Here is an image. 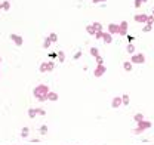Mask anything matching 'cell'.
I'll return each instance as SVG.
<instances>
[{
  "mask_svg": "<svg viewBox=\"0 0 154 145\" xmlns=\"http://www.w3.org/2000/svg\"><path fill=\"white\" fill-rule=\"evenodd\" d=\"M34 98L37 99V101H46L48 99V95H49V88L46 86V85H38L36 86V89H34Z\"/></svg>",
  "mask_w": 154,
  "mask_h": 145,
  "instance_id": "cell-1",
  "label": "cell"
},
{
  "mask_svg": "<svg viewBox=\"0 0 154 145\" xmlns=\"http://www.w3.org/2000/svg\"><path fill=\"white\" fill-rule=\"evenodd\" d=\"M131 62H134V64H144V62H145V55H144V54H136V55H134Z\"/></svg>",
  "mask_w": 154,
  "mask_h": 145,
  "instance_id": "cell-2",
  "label": "cell"
},
{
  "mask_svg": "<svg viewBox=\"0 0 154 145\" xmlns=\"http://www.w3.org/2000/svg\"><path fill=\"white\" fill-rule=\"evenodd\" d=\"M119 34L120 36H126L128 34V22L126 21H123V22L119 24Z\"/></svg>",
  "mask_w": 154,
  "mask_h": 145,
  "instance_id": "cell-3",
  "label": "cell"
},
{
  "mask_svg": "<svg viewBox=\"0 0 154 145\" xmlns=\"http://www.w3.org/2000/svg\"><path fill=\"white\" fill-rule=\"evenodd\" d=\"M9 37H11V40H12V42H14V43H15L17 46H22L24 40H22V37L19 36V34H15V33H12V34H11Z\"/></svg>",
  "mask_w": 154,
  "mask_h": 145,
  "instance_id": "cell-4",
  "label": "cell"
},
{
  "mask_svg": "<svg viewBox=\"0 0 154 145\" xmlns=\"http://www.w3.org/2000/svg\"><path fill=\"white\" fill-rule=\"evenodd\" d=\"M107 71V68H105V65H96L95 71H94V74H95V77H101L104 72Z\"/></svg>",
  "mask_w": 154,
  "mask_h": 145,
  "instance_id": "cell-5",
  "label": "cell"
},
{
  "mask_svg": "<svg viewBox=\"0 0 154 145\" xmlns=\"http://www.w3.org/2000/svg\"><path fill=\"white\" fill-rule=\"evenodd\" d=\"M108 33L113 36V34H119V24H110L108 25Z\"/></svg>",
  "mask_w": 154,
  "mask_h": 145,
  "instance_id": "cell-6",
  "label": "cell"
},
{
  "mask_svg": "<svg viewBox=\"0 0 154 145\" xmlns=\"http://www.w3.org/2000/svg\"><path fill=\"white\" fill-rule=\"evenodd\" d=\"M148 15H135V22H147Z\"/></svg>",
  "mask_w": 154,
  "mask_h": 145,
  "instance_id": "cell-7",
  "label": "cell"
},
{
  "mask_svg": "<svg viewBox=\"0 0 154 145\" xmlns=\"http://www.w3.org/2000/svg\"><path fill=\"white\" fill-rule=\"evenodd\" d=\"M102 39H104V42H105L107 45L113 42V36H111L110 33H102Z\"/></svg>",
  "mask_w": 154,
  "mask_h": 145,
  "instance_id": "cell-8",
  "label": "cell"
},
{
  "mask_svg": "<svg viewBox=\"0 0 154 145\" xmlns=\"http://www.w3.org/2000/svg\"><path fill=\"white\" fill-rule=\"evenodd\" d=\"M122 102H123V99L117 96V98H114V99H113V102H111V105H113L114 108H117V107H120V104H122Z\"/></svg>",
  "mask_w": 154,
  "mask_h": 145,
  "instance_id": "cell-9",
  "label": "cell"
},
{
  "mask_svg": "<svg viewBox=\"0 0 154 145\" xmlns=\"http://www.w3.org/2000/svg\"><path fill=\"white\" fill-rule=\"evenodd\" d=\"M145 127H150V123H147V122H139V127L136 129V132L139 133L141 130H144Z\"/></svg>",
  "mask_w": 154,
  "mask_h": 145,
  "instance_id": "cell-10",
  "label": "cell"
},
{
  "mask_svg": "<svg viewBox=\"0 0 154 145\" xmlns=\"http://www.w3.org/2000/svg\"><path fill=\"white\" fill-rule=\"evenodd\" d=\"M86 31H88L89 34H94V36H95L96 33H98V31H96V28L94 27V25H88V27H86Z\"/></svg>",
  "mask_w": 154,
  "mask_h": 145,
  "instance_id": "cell-11",
  "label": "cell"
},
{
  "mask_svg": "<svg viewBox=\"0 0 154 145\" xmlns=\"http://www.w3.org/2000/svg\"><path fill=\"white\" fill-rule=\"evenodd\" d=\"M48 99H51V101H57L58 99V93H55V92H49Z\"/></svg>",
  "mask_w": 154,
  "mask_h": 145,
  "instance_id": "cell-12",
  "label": "cell"
},
{
  "mask_svg": "<svg viewBox=\"0 0 154 145\" xmlns=\"http://www.w3.org/2000/svg\"><path fill=\"white\" fill-rule=\"evenodd\" d=\"M51 43H52V42H51V39H49V37H46V39H45V42H43V48H45V49H49Z\"/></svg>",
  "mask_w": 154,
  "mask_h": 145,
  "instance_id": "cell-13",
  "label": "cell"
},
{
  "mask_svg": "<svg viewBox=\"0 0 154 145\" xmlns=\"http://www.w3.org/2000/svg\"><path fill=\"white\" fill-rule=\"evenodd\" d=\"M126 51H128L129 54H134V52H135V51H136V49H135V46H134V45H132V43H129V45L126 46Z\"/></svg>",
  "mask_w": 154,
  "mask_h": 145,
  "instance_id": "cell-14",
  "label": "cell"
},
{
  "mask_svg": "<svg viewBox=\"0 0 154 145\" xmlns=\"http://www.w3.org/2000/svg\"><path fill=\"white\" fill-rule=\"evenodd\" d=\"M91 55H92V56H99V51H98V48H92V49H91Z\"/></svg>",
  "mask_w": 154,
  "mask_h": 145,
  "instance_id": "cell-15",
  "label": "cell"
},
{
  "mask_svg": "<svg viewBox=\"0 0 154 145\" xmlns=\"http://www.w3.org/2000/svg\"><path fill=\"white\" fill-rule=\"evenodd\" d=\"M45 71H48V62H42V65H40V72Z\"/></svg>",
  "mask_w": 154,
  "mask_h": 145,
  "instance_id": "cell-16",
  "label": "cell"
},
{
  "mask_svg": "<svg viewBox=\"0 0 154 145\" xmlns=\"http://www.w3.org/2000/svg\"><path fill=\"white\" fill-rule=\"evenodd\" d=\"M49 39H51V42H54V43H55V42L58 40L57 33H51V34H49Z\"/></svg>",
  "mask_w": 154,
  "mask_h": 145,
  "instance_id": "cell-17",
  "label": "cell"
},
{
  "mask_svg": "<svg viewBox=\"0 0 154 145\" xmlns=\"http://www.w3.org/2000/svg\"><path fill=\"white\" fill-rule=\"evenodd\" d=\"M123 67H125V70H126V71H131V70H132V64H131V62H125V64H123Z\"/></svg>",
  "mask_w": 154,
  "mask_h": 145,
  "instance_id": "cell-18",
  "label": "cell"
},
{
  "mask_svg": "<svg viewBox=\"0 0 154 145\" xmlns=\"http://www.w3.org/2000/svg\"><path fill=\"white\" fill-rule=\"evenodd\" d=\"M92 25H94V27L96 28V31H102V25H101L99 22H94Z\"/></svg>",
  "mask_w": 154,
  "mask_h": 145,
  "instance_id": "cell-19",
  "label": "cell"
},
{
  "mask_svg": "<svg viewBox=\"0 0 154 145\" xmlns=\"http://www.w3.org/2000/svg\"><path fill=\"white\" fill-rule=\"evenodd\" d=\"M96 64L98 65H104V59H102V56L99 55V56H96Z\"/></svg>",
  "mask_w": 154,
  "mask_h": 145,
  "instance_id": "cell-20",
  "label": "cell"
},
{
  "mask_svg": "<svg viewBox=\"0 0 154 145\" xmlns=\"http://www.w3.org/2000/svg\"><path fill=\"white\" fill-rule=\"evenodd\" d=\"M55 68V62H48V71H52Z\"/></svg>",
  "mask_w": 154,
  "mask_h": 145,
  "instance_id": "cell-21",
  "label": "cell"
},
{
  "mask_svg": "<svg viewBox=\"0 0 154 145\" xmlns=\"http://www.w3.org/2000/svg\"><path fill=\"white\" fill-rule=\"evenodd\" d=\"M9 8H11V3L9 2H3V9L5 11H9Z\"/></svg>",
  "mask_w": 154,
  "mask_h": 145,
  "instance_id": "cell-22",
  "label": "cell"
},
{
  "mask_svg": "<svg viewBox=\"0 0 154 145\" xmlns=\"http://www.w3.org/2000/svg\"><path fill=\"white\" fill-rule=\"evenodd\" d=\"M122 99H123V102H125V105H128V104H129V96H128V95H125V96H122Z\"/></svg>",
  "mask_w": 154,
  "mask_h": 145,
  "instance_id": "cell-23",
  "label": "cell"
},
{
  "mask_svg": "<svg viewBox=\"0 0 154 145\" xmlns=\"http://www.w3.org/2000/svg\"><path fill=\"white\" fill-rule=\"evenodd\" d=\"M28 114H30V117H34V116L37 114V110H30V111H28Z\"/></svg>",
  "mask_w": 154,
  "mask_h": 145,
  "instance_id": "cell-24",
  "label": "cell"
},
{
  "mask_svg": "<svg viewBox=\"0 0 154 145\" xmlns=\"http://www.w3.org/2000/svg\"><path fill=\"white\" fill-rule=\"evenodd\" d=\"M144 3V0H135V8H139Z\"/></svg>",
  "mask_w": 154,
  "mask_h": 145,
  "instance_id": "cell-25",
  "label": "cell"
},
{
  "mask_svg": "<svg viewBox=\"0 0 154 145\" xmlns=\"http://www.w3.org/2000/svg\"><path fill=\"white\" fill-rule=\"evenodd\" d=\"M58 56H59V62H62V61H64V52H62V51H59Z\"/></svg>",
  "mask_w": 154,
  "mask_h": 145,
  "instance_id": "cell-26",
  "label": "cell"
},
{
  "mask_svg": "<svg viewBox=\"0 0 154 145\" xmlns=\"http://www.w3.org/2000/svg\"><path fill=\"white\" fill-rule=\"evenodd\" d=\"M151 28H153L151 25H147V27H144V28H142V31H144V33H147V31H151Z\"/></svg>",
  "mask_w": 154,
  "mask_h": 145,
  "instance_id": "cell-27",
  "label": "cell"
},
{
  "mask_svg": "<svg viewBox=\"0 0 154 145\" xmlns=\"http://www.w3.org/2000/svg\"><path fill=\"white\" fill-rule=\"evenodd\" d=\"M27 135H28V129L24 127V129H22V136H27Z\"/></svg>",
  "mask_w": 154,
  "mask_h": 145,
  "instance_id": "cell-28",
  "label": "cell"
},
{
  "mask_svg": "<svg viewBox=\"0 0 154 145\" xmlns=\"http://www.w3.org/2000/svg\"><path fill=\"white\" fill-rule=\"evenodd\" d=\"M95 37L96 39H102V31H98V33L95 34Z\"/></svg>",
  "mask_w": 154,
  "mask_h": 145,
  "instance_id": "cell-29",
  "label": "cell"
},
{
  "mask_svg": "<svg viewBox=\"0 0 154 145\" xmlns=\"http://www.w3.org/2000/svg\"><path fill=\"white\" fill-rule=\"evenodd\" d=\"M80 56H82V52H77V54L74 55V59H79Z\"/></svg>",
  "mask_w": 154,
  "mask_h": 145,
  "instance_id": "cell-30",
  "label": "cell"
},
{
  "mask_svg": "<svg viewBox=\"0 0 154 145\" xmlns=\"http://www.w3.org/2000/svg\"><path fill=\"white\" fill-rule=\"evenodd\" d=\"M128 40H129V42L132 43V42H134V37H132V36H128Z\"/></svg>",
  "mask_w": 154,
  "mask_h": 145,
  "instance_id": "cell-31",
  "label": "cell"
},
{
  "mask_svg": "<svg viewBox=\"0 0 154 145\" xmlns=\"http://www.w3.org/2000/svg\"><path fill=\"white\" fill-rule=\"evenodd\" d=\"M94 3H99V2H107V0H92Z\"/></svg>",
  "mask_w": 154,
  "mask_h": 145,
  "instance_id": "cell-32",
  "label": "cell"
},
{
  "mask_svg": "<svg viewBox=\"0 0 154 145\" xmlns=\"http://www.w3.org/2000/svg\"><path fill=\"white\" fill-rule=\"evenodd\" d=\"M0 9H3V3H0Z\"/></svg>",
  "mask_w": 154,
  "mask_h": 145,
  "instance_id": "cell-33",
  "label": "cell"
},
{
  "mask_svg": "<svg viewBox=\"0 0 154 145\" xmlns=\"http://www.w3.org/2000/svg\"><path fill=\"white\" fill-rule=\"evenodd\" d=\"M0 64H2V58H0Z\"/></svg>",
  "mask_w": 154,
  "mask_h": 145,
  "instance_id": "cell-34",
  "label": "cell"
},
{
  "mask_svg": "<svg viewBox=\"0 0 154 145\" xmlns=\"http://www.w3.org/2000/svg\"><path fill=\"white\" fill-rule=\"evenodd\" d=\"M153 15H154V11H153Z\"/></svg>",
  "mask_w": 154,
  "mask_h": 145,
  "instance_id": "cell-35",
  "label": "cell"
}]
</instances>
